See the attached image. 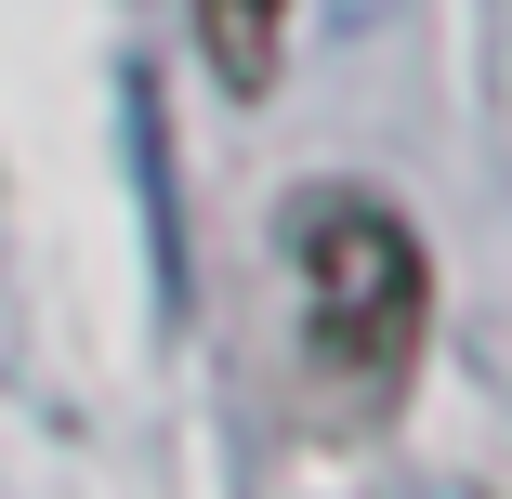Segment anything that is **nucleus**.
Listing matches in <instances>:
<instances>
[{"label": "nucleus", "mask_w": 512, "mask_h": 499, "mask_svg": "<svg viewBox=\"0 0 512 499\" xmlns=\"http://www.w3.org/2000/svg\"><path fill=\"white\" fill-rule=\"evenodd\" d=\"M197 53L224 92H276L289 66V0H197Z\"/></svg>", "instance_id": "obj_2"}, {"label": "nucleus", "mask_w": 512, "mask_h": 499, "mask_svg": "<svg viewBox=\"0 0 512 499\" xmlns=\"http://www.w3.org/2000/svg\"><path fill=\"white\" fill-rule=\"evenodd\" d=\"M276 237H289L316 381L342 394V408L407 394V368H421V342H434V250H421V224H407L394 197H368V184H302L276 211Z\"/></svg>", "instance_id": "obj_1"}]
</instances>
